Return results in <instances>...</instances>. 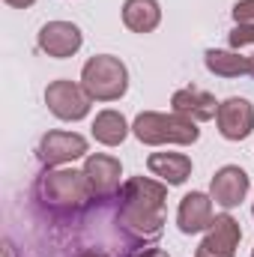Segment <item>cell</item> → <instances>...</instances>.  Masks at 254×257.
<instances>
[{"mask_svg": "<svg viewBox=\"0 0 254 257\" xmlns=\"http://www.w3.org/2000/svg\"><path fill=\"white\" fill-rule=\"evenodd\" d=\"M165 197L168 183L150 177H132L117 194V227L129 242H153L165 227Z\"/></svg>", "mask_w": 254, "mask_h": 257, "instance_id": "6da1fadb", "label": "cell"}, {"mask_svg": "<svg viewBox=\"0 0 254 257\" xmlns=\"http://www.w3.org/2000/svg\"><path fill=\"white\" fill-rule=\"evenodd\" d=\"M36 200H42L57 215H78L96 197H93V189H90L84 171H66V168L54 171V168H48L36 180Z\"/></svg>", "mask_w": 254, "mask_h": 257, "instance_id": "7a4b0ae2", "label": "cell"}, {"mask_svg": "<svg viewBox=\"0 0 254 257\" xmlns=\"http://www.w3.org/2000/svg\"><path fill=\"white\" fill-rule=\"evenodd\" d=\"M132 135L147 144V147H162V144H180L189 147L200 138V128L194 120L183 117V114H162V111H144L135 117L132 123Z\"/></svg>", "mask_w": 254, "mask_h": 257, "instance_id": "3957f363", "label": "cell"}, {"mask_svg": "<svg viewBox=\"0 0 254 257\" xmlns=\"http://www.w3.org/2000/svg\"><path fill=\"white\" fill-rule=\"evenodd\" d=\"M81 84L93 102H117L129 90V69L114 54H96L81 69Z\"/></svg>", "mask_w": 254, "mask_h": 257, "instance_id": "277c9868", "label": "cell"}, {"mask_svg": "<svg viewBox=\"0 0 254 257\" xmlns=\"http://www.w3.org/2000/svg\"><path fill=\"white\" fill-rule=\"evenodd\" d=\"M45 105L48 111L57 117V120H66V123H78L90 114V93L84 90V84H75V81H51L45 87Z\"/></svg>", "mask_w": 254, "mask_h": 257, "instance_id": "5b68a950", "label": "cell"}, {"mask_svg": "<svg viewBox=\"0 0 254 257\" xmlns=\"http://www.w3.org/2000/svg\"><path fill=\"white\" fill-rule=\"evenodd\" d=\"M87 150H90V144L78 132H48V135H42L36 156L45 168H60V165H69V162L87 156Z\"/></svg>", "mask_w": 254, "mask_h": 257, "instance_id": "8992f818", "label": "cell"}, {"mask_svg": "<svg viewBox=\"0 0 254 257\" xmlns=\"http://www.w3.org/2000/svg\"><path fill=\"white\" fill-rule=\"evenodd\" d=\"M36 45H39L42 54H48V57H54V60H66V57H72V54L81 51L84 33H81V27L72 24V21H48V24L39 27Z\"/></svg>", "mask_w": 254, "mask_h": 257, "instance_id": "52a82bcc", "label": "cell"}, {"mask_svg": "<svg viewBox=\"0 0 254 257\" xmlns=\"http://www.w3.org/2000/svg\"><path fill=\"white\" fill-rule=\"evenodd\" d=\"M242 239V227L230 212H221L212 218L206 236L200 239L194 257H236V245Z\"/></svg>", "mask_w": 254, "mask_h": 257, "instance_id": "ba28073f", "label": "cell"}, {"mask_svg": "<svg viewBox=\"0 0 254 257\" xmlns=\"http://www.w3.org/2000/svg\"><path fill=\"white\" fill-rule=\"evenodd\" d=\"M84 177L93 189L96 200H114L120 194V177H123V165L114 156L105 153H90L84 162Z\"/></svg>", "mask_w": 254, "mask_h": 257, "instance_id": "9c48e42d", "label": "cell"}, {"mask_svg": "<svg viewBox=\"0 0 254 257\" xmlns=\"http://www.w3.org/2000/svg\"><path fill=\"white\" fill-rule=\"evenodd\" d=\"M248 189H251V177L239 165H224L215 171V177L209 183V197L221 209H236L248 197Z\"/></svg>", "mask_w": 254, "mask_h": 257, "instance_id": "30bf717a", "label": "cell"}, {"mask_svg": "<svg viewBox=\"0 0 254 257\" xmlns=\"http://www.w3.org/2000/svg\"><path fill=\"white\" fill-rule=\"evenodd\" d=\"M215 126L224 141H245L254 132V105L242 96H230L218 105Z\"/></svg>", "mask_w": 254, "mask_h": 257, "instance_id": "8fae6325", "label": "cell"}, {"mask_svg": "<svg viewBox=\"0 0 254 257\" xmlns=\"http://www.w3.org/2000/svg\"><path fill=\"white\" fill-rule=\"evenodd\" d=\"M209 224H212V197L203 192H189L177 206L180 233H186V236L203 233V230H209Z\"/></svg>", "mask_w": 254, "mask_h": 257, "instance_id": "7c38bea8", "label": "cell"}, {"mask_svg": "<svg viewBox=\"0 0 254 257\" xmlns=\"http://www.w3.org/2000/svg\"><path fill=\"white\" fill-rule=\"evenodd\" d=\"M218 105H221V102H215V96L206 93V90H200V87H183V90H177V93L171 96L174 114H183V117H189L194 123L215 120Z\"/></svg>", "mask_w": 254, "mask_h": 257, "instance_id": "4fadbf2b", "label": "cell"}, {"mask_svg": "<svg viewBox=\"0 0 254 257\" xmlns=\"http://www.w3.org/2000/svg\"><path fill=\"white\" fill-rule=\"evenodd\" d=\"M147 168L168 186H183L191 177V159L186 153H153L147 159Z\"/></svg>", "mask_w": 254, "mask_h": 257, "instance_id": "5bb4252c", "label": "cell"}, {"mask_svg": "<svg viewBox=\"0 0 254 257\" xmlns=\"http://www.w3.org/2000/svg\"><path fill=\"white\" fill-rule=\"evenodd\" d=\"M162 21L159 0H126L123 3V24L132 33H153Z\"/></svg>", "mask_w": 254, "mask_h": 257, "instance_id": "9a60e30c", "label": "cell"}, {"mask_svg": "<svg viewBox=\"0 0 254 257\" xmlns=\"http://www.w3.org/2000/svg\"><path fill=\"white\" fill-rule=\"evenodd\" d=\"M132 132V126L126 123V117L114 108L108 111H99L96 120H93V138L102 144V147H120L126 141V135Z\"/></svg>", "mask_w": 254, "mask_h": 257, "instance_id": "2e32d148", "label": "cell"}, {"mask_svg": "<svg viewBox=\"0 0 254 257\" xmlns=\"http://www.w3.org/2000/svg\"><path fill=\"white\" fill-rule=\"evenodd\" d=\"M203 63L212 75L218 78H242L248 75V57H242L239 51H221V48H209L203 54Z\"/></svg>", "mask_w": 254, "mask_h": 257, "instance_id": "e0dca14e", "label": "cell"}, {"mask_svg": "<svg viewBox=\"0 0 254 257\" xmlns=\"http://www.w3.org/2000/svg\"><path fill=\"white\" fill-rule=\"evenodd\" d=\"M245 45H254V24L245 21V24H236L230 30V48H245Z\"/></svg>", "mask_w": 254, "mask_h": 257, "instance_id": "ac0fdd59", "label": "cell"}, {"mask_svg": "<svg viewBox=\"0 0 254 257\" xmlns=\"http://www.w3.org/2000/svg\"><path fill=\"white\" fill-rule=\"evenodd\" d=\"M233 21H236V24L251 21L254 24V0H236V3H233Z\"/></svg>", "mask_w": 254, "mask_h": 257, "instance_id": "d6986e66", "label": "cell"}, {"mask_svg": "<svg viewBox=\"0 0 254 257\" xmlns=\"http://www.w3.org/2000/svg\"><path fill=\"white\" fill-rule=\"evenodd\" d=\"M129 257H171L165 248H138V251H132Z\"/></svg>", "mask_w": 254, "mask_h": 257, "instance_id": "ffe728a7", "label": "cell"}, {"mask_svg": "<svg viewBox=\"0 0 254 257\" xmlns=\"http://www.w3.org/2000/svg\"><path fill=\"white\" fill-rule=\"evenodd\" d=\"M6 6H12V9H27V6H33L36 0H3Z\"/></svg>", "mask_w": 254, "mask_h": 257, "instance_id": "44dd1931", "label": "cell"}, {"mask_svg": "<svg viewBox=\"0 0 254 257\" xmlns=\"http://www.w3.org/2000/svg\"><path fill=\"white\" fill-rule=\"evenodd\" d=\"M78 257H105V254H99V251H81Z\"/></svg>", "mask_w": 254, "mask_h": 257, "instance_id": "7402d4cb", "label": "cell"}, {"mask_svg": "<svg viewBox=\"0 0 254 257\" xmlns=\"http://www.w3.org/2000/svg\"><path fill=\"white\" fill-rule=\"evenodd\" d=\"M248 75H251V78H254V54H251V57H248Z\"/></svg>", "mask_w": 254, "mask_h": 257, "instance_id": "603a6c76", "label": "cell"}, {"mask_svg": "<svg viewBox=\"0 0 254 257\" xmlns=\"http://www.w3.org/2000/svg\"><path fill=\"white\" fill-rule=\"evenodd\" d=\"M251 215H254V206H251Z\"/></svg>", "mask_w": 254, "mask_h": 257, "instance_id": "cb8c5ba5", "label": "cell"}, {"mask_svg": "<svg viewBox=\"0 0 254 257\" xmlns=\"http://www.w3.org/2000/svg\"><path fill=\"white\" fill-rule=\"evenodd\" d=\"M251 257H254V248H251Z\"/></svg>", "mask_w": 254, "mask_h": 257, "instance_id": "d4e9b609", "label": "cell"}]
</instances>
